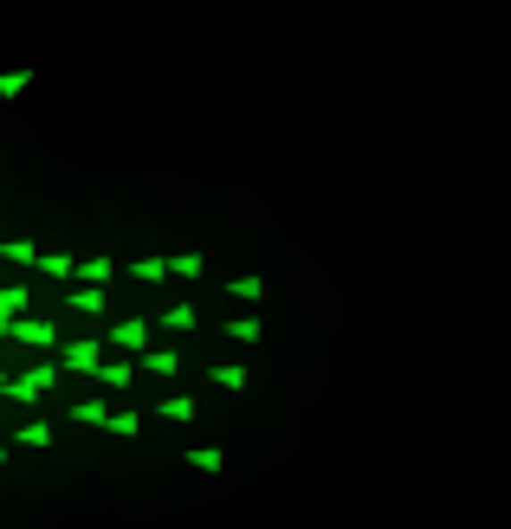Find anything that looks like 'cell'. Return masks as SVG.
<instances>
[{
	"instance_id": "cell-4",
	"label": "cell",
	"mask_w": 511,
	"mask_h": 529,
	"mask_svg": "<svg viewBox=\"0 0 511 529\" xmlns=\"http://www.w3.org/2000/svg\"><path fill=\"white\" fill-rule=\"evenodd\" d=\"M137 368H143V361H130V355H111V361L97 368V381L111 387V394H130V387H137Z\"/></svg>"
},
{
	"instance_id": "cell-2",
	"label": "cell",
	"mask_w": 511,
	"mask_h": 529,
	"mask_svg": "<svg viewBox=\"0 0 511 529\" xmlns=\"http://www.w3.org/2000/svg\"><path fill=\"white\" fill-rule=\"evenodd\" d=\"M59 361H65L71 375H91V381H97V368H104L111 355H104V343H97V336H78V343H65V349H59Z\"/></svg>"
},
{
	"instance_id": "cell-1",
	"label": "cell",
	"mask_w": 511,
	"mask_h": 529,
	"mask_svg": "<svg viewBox=\"0 0 511 529\" xmlns=\"http://www.w3.org/2000/svg\"><path fill=\"white\" fill-rule=\"evenodd\" d=\"M0 336L7 343H26V349H46V355H59V323H46V317H20V323H0Z\"/></svg>"
},
{
	"instance_id": "cell-20",
	"label": "cell",
	"mask_w": 511,
	"mask_h": 529,
	"mask_svg": "<svg viewBox=\"0 0 511 529\" xmlns=\"http://www.w3.org/2000/svg\"><path fill=\"white\" fill-rule=\"evenodd\" d=\"M13 445H26V452H39V445H52V426H46V420H26V426L13 433Z\"/></svg>"
},
{
	"instance_id": "cell-17",
	"label": "cell",
	"mask_w": 511,
	"mask_h": 529,
	"mask_svg": "<svg viewBox=\"0 0 511 529\" xmlns=\"http://www.w3.org/2000/svg\"><path fill=\"white\" fill-rule=\"evenodd\" d=\"M0 259H7V265H33V271H39V259H46V252H39L33 239H7V245H0Z\"/></svg>"
},
{
	"instance_id": "cell-22",
	"label": "cell",
	"mask_w": 511,
	"mask_h": 529,
	"mask_svg": "<svg viewBox=\"0 0 511 529\" xmlns=\"http://www.w3.org/2000/svg\"><path fill=\"white\" fill-rule=\"evenodd\" d=\"M169 265H175V277H188V285H195V277H207V259H201V252H175Z\"/></svg>"
},
{
	"instance_id": "cell-23",
	"label": "cell",
	"mask_w": 511,
	"mask_h": 529,
	"mask_svg": "<svg viewBox=\"0 0 511 529\" xmlns=\"http://www.w3.org/2000/svg\"><path fill=\"white\" fill-rule=\"evenodd\" d=\"M26 85H33V71H26V65H13V71H0V97H20Z\"/></svg>"
},
{
	"instance_id": "cell-18",
	"label": "cell",
	"mask_w": 511,
	"mask_h": 529,
	"mask_svg": "<svg viewBox=\"0 0 511 529\" xmlns=\"http://www.w3.org/2000/svg\"><path fill=\"white\" fill-rule=\"evenodd\" d=\"M155 420H169V426L195 420V394H175V401H163V407H155Z\"/></svg>"
},
{
	"instance_id": "cell-6",
	"label": "cell",
	"mask_w": 511,
	"mask_h": 529,
	"mask_svg": "<svg viewBox=\"0 0 511 529\" xmlns=\"http://www.w3.org/2000/svg\"><path fill=\"white\" fill-rule=\"evenodd\" d=\"M111 277H117V259H111V252H97V259H78V285H97V291H111Z\"/></svg>"
},
{
	"instance_id": "cell-12",
	"label": "cell",
	"mask_w": 511,
	"mask_h": 529,
	"mask_svg": "<svg viewBox=\"0 0 511 529\" xmlns=\"http://www.w3.org/2000/svg\"><path fill=\"white\" fill-rule=\"evenodd\" d=\"M143 420H149V413H137V407H117L104 433H111V439H137V433H143Z\"/></svg>"
},
{
	"instance_id": "cell-5",
	"label": "cell",
	"mask_w": 511,
	"mask_h": 529,
	"mask_svg": "<svg viewBox=\"0 0 511 529\" xmlns=\"http://www.w3.org/2000/svg\"><path fill=\"white\" fill-rule=\"evenodd\" d=\"M65 310L71 317H104V291L97 285H65Z\"/></svg>"
},
{
	"instance_id": "cell-13",
	"label": "cell",
	"mask_w": 511,
	"mask_h": 529,
	"mask_svg": "<svg viewBox=\"0 0 511 529\" xmlns=\"http://www.w3.org/2000/svg\"><path fill=\"white\" fill-rule=\"evenodd\" d=\"M227 297H239V303H259V297H265V277H259V271H239V277H227Z\"/></svg>"
},
{
	"instance_id": "cell-7",
	"label": "cell",
	"mask_w": 511,
	"mask_h": 529,
	"mask_svg": "<svg viewBox=\"0 0 511 529\" xmlns=\"http://www.w3.org/2000/svg\"><path fill=\"white\" fill-rule=\"evenodd\" d=\"M155 323H163V329H169V336H188V329H195V323H201V310H195V303H188V297H175V303H169V310H163V317H155Z\"/></svg>"
},
{
	"instance_id": "cell-8",
	"label": "cell",
	"mask_w": 511,
	"mask_h": 529,
	"mask_svg": "<svg viewBox=\"0 0 511 529\" xmlns=\"http://www.w3.org/2000/svg\"><path fill=\"white\" fill-rule=\"evenodd\" d=\"M0 401H20V407H39L46 394L33 387V375H0Z\"/></svg>"
},
{
	"instance_id": "cell-15",
	"label": "cell",
	"mask_w": 511,
	"mask_h": 529,
	"mask_svg": "<svg viewBox=\"0 0 511 529\" xmlns=\"http://www.w3.org/2000/svg\"><path fill=\"white\" fill-rule=\"evenodd\" d=\"M188 465H195V471H207V478H214V471H221L227 465V452H221V445H188V452H181Z\"/></svg>"
},
{
	"instance_id": "cell-19",
	"label": "cell",
	"mask_w": 511,
	"mask_h": 529,
	"mask_svg": "<svg viewBox=\"0 0 511 529\" xmlns=\"http://www.w3.org/2000/svg\"><path fill=\"white\" fill-rule=\"evenodd\" d=\"M26 317V285H7L0 291V323H20Z\"/></svg>"
},
{
	"instance_id": "cell-3",
	"label": "cell",
	"mask_w": 511,
	"mask_h": 529,
	"mask_svg": "<svg viewBox=\"0 0 511 529\" xmlns=\"http://www.w3.org/2000/svg\"><path fill=\"white\" fill-rule=\"evenodd\" d=\"M149 336H155L149 317H117V323H111V343H117L123 355H149Z\"/></svg>"
},
{
	"instance_id": "cell-14",
	"label": "cell",
	"mask_w": 511,
	"mask_h": 529,
	"mask_svg": "<svg viewBox=\"0 0 511 529\" xmlns=\"http://www.w3.org/2000/svg\"><path fill=\"white\" fill-rule=\"evenodd\" d=\"M143 368H149V375H163V381L181 375V349H169V343H163V349H149V355H143Z\"/></svg>"
},
{
	"instance_id": "cell-11",
	"label": "cell",
	"mask_w": 511,
	"mask_h": 529,
	"mask_svg": "<svg viewBox=\"0 0 511 529\" xmlns=\"http://www.w3.org/2000/svg\"><path fill=\"white\" fill-rule=\"evenodd\" d=\"M130 277H137V285H149V291H155V285H163V277H175V265L149 252V259H137V265H130Z\"/></svg>"
},
{
	"instance_id": "cell-9",
	"label": "cell",
	"mask_w": 511,
	"mask_h": 529,
	"mask_svg": "<svg viewBox=\"0 0 511 529\" xmlns=\"http://www.w3.org/2000/svg\"><path fill=\"white\" fill-rule=\"evenodd\" d=\"M39 277H52V285H78V259L71 252H46L39 259Z\"/></svg>"
},
{
	"instance_id": "cell-21",
	"label": "cell",
	"mask_w": 511,
	"mask_h": 529,
	"mask_svg": "<svg viewBox=\"0 0 511 529\" xmlns=\"http://www.w3.org/2000/svg\"><path fill=\"white\" fill-rule=\"evenodd\" d=\"M227 336H233V343H259L265 323H259V317H227Z\"/></svg>"
},
{
	"instance_id": "cell-16",
	"label": "cell",
	"mask_w": 511,
	"mask_h": 529,
	"mask_svg": "<svg viewBox=\"0 0 511 529\" xmlns=\"http://www.w3.org/2000/svg\"><path fill=\"white\" fill-rule=\"evenodd\" d=\"M207 375H214V387H227V394H239V387H247V381H253L247 368H239V361H214V368H207Z\"/></svg>"
},
{
	"instance_id": "cell-10",
	"label": "cell",
	"mask_w": 511,
	"mask_h": 529,
	"mask_svg": "<svg viewBox=\"0 0 511 529\" xmlns=\"http://www.w3.org/2000/svg\"><path fill=\"white\" fill-rule=\"evenodd\" d=\"M111 413H117V407H104V401H71L65 420H78V426H111Z\"/></svg>"
}]
</instances>
